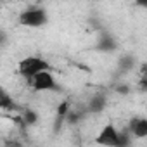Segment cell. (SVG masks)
<instances>
[{
	"mask_svg": "<svg viewBox=\"0 0 147 147\" xmlns=\"http://www.w3.org/2000/svg\"><path fill=\"white\" fill-rule=\"evenodd\" d=\"M131 138L128 130L119 131L113 123H106L95 135V144L100 147H130Z\"/></svg>",
	"mask_w": 147,
	"mask_h": 147,
	"instance_id": "cell-1",
	"label": "cell"
},
{
	"mask_svg": "<svg viewBox=\"0 0 147 147\" xmlns=\"http://www.w3.org/2000/svg\"><path fill=\"white\" fill-rule=\"evenodd\" d=\"M50 69H52V66L47 59H43L40 55H26L18 64V75L21 78H24L26 82H30L33 76L40 75L43 71H50Z\"/></svg>",
	"mask_w": 147,
	"mask_h": 147,
	"instance_id": "cell-2",
	"label": "cell"
},
{
	"mask_svg": "<svg viewBox=\"0 0 147 147\" xmlns=\"http://www.w3.org/2000/svg\"><path fill=\"white\" fill-rule=\"evenodd\" d=\"M18 23L24 28H43L49 23V12L42 5H30L19 14Z\"/></svg>",
	"mask_w": 147,
	"mask_h": 147,
	"instance_id": "cell-3",
	"label": "cell"
},
{
	"mask_svg": "<svg viewBox=\"0 0 147 147\" xmlns=\"http://www.w3.org/2000/svg\"><path fill=\"white\" fill-rule=\"evenodd\" d=\"M28 85H30L35 92H54V90L59 88V87H57V80L54 78L52 71H43V73H40V75L33 76V78L28 82Z\"/></svg>",
	"mask_w": 147,
	"mask_h": 147,
	"instance_id": "cell-4",
	"label": "cell"
},
{
	"mask_svg": "<svg viewBox=\"0 0 147 147\" xmlns=\"http://www.w3.org/2000/svg\"><path fill=\"white\" fill-rule=\"evenodd\" d=\"M126 130L133 138H147V118L145 116H133L128 121Z\"/></svg>",
	"mask_w": 147,
	"mask_h": 147,
	"instance_id": "cell-5",
	"label": "cell"
},
{
	"mask_svg": "<svg viewBox=\"0 0 147 147\" xmlns=\"http://www.w3.org/2000/svg\"><path fill=\"white\" fill-rule=\"evenodd\" d=\"M106 106H107V99L104 95H94L87 104V111L88 113H100V111H104Z\"/></svg>",
	"mask_w": 147,
	"mask_h": 147,
	"instance_id": "cell-6",
	"label": "cell"
},
{
	"mask_svg": "<svg viewBox=\"0 0 147 147\" xmlns=\"http://www.w3.org/2000/svg\"><path fill=\"white\" fill-rule=\"evenodd\" d=\"M97 47H99L100 50H104V52H111V50H114V49L118 47V43H116V40H114L109 33H106V35H102V38L99 40Z\"/></svg>",
	"mask_w": 147,
	"mask_h": 147,
	"instance_id": "cell-7",
	"label": "cell"
},
{
	"mask_svg": "<svg viewBox=\"0 0 147 147\" xmlns=\"http://www.w3.org/2000/svg\"><path fill=\"white\" fill-rule=\"evenodd\" d=\"M0 107H2V111H14L16 109L14 99L7 94L5 88H2V92H0Z\"/></svg>",
	"mask_w": 147,
	"mask_h": 147,
	"instance_id": "cell-8",
	"label": "cell"
},
{
	"mask_svg": "<svg viewBox=\"0 0 147 147\" xmlns=\"http://www.w3.org/2000/svg\"><path fill=\"white\" fill-rule=\"evenodd\" d=\"M36 119H38V116L31 111V109H26V111H23V116H21V121H23V125H35L36 123Z\"/></svg>",
	"mask_w": 147,
	"mask_h": 147,
	"instance_id": "cell-9",
	"label": "cell"
},
{
	"mask_svg": "<svg viewBox=\"0 0 147 147\" xmlns=\"http://www.w3.org/2000/svg\"><path fill=\"white\" fill-rule=\"evenodd\" d=\"M133 64H135V59L130 57V55H125V57H121V61H119V69L130 71V69L133 67Z\"/></svg>",
	"mask_w": 147,
	"mask_h": 147,
	"instance_id": "cell-10",
	"label": "cell"
},
{
	"mask_svg": "<svg viewBox=\"0 0 147 147\" xmlns=\"http://www.w3.org/2000/svg\"><path fill=\"white\" fill-rule=\"evenodd\" d=\"M116 92H118V94H125V95H126V94L130 92V88H128L126 85H119V87H116Z\"/></svg>",
	"mask_w": 147,
	"mask_h": 147,
	"instance_id": "cell-11",
	"label": "cell"
},
{
	"mask_svg": "<svg viewBox=\"0 0 147 147\" xmlns=\"http://www.w3.org/2000/svg\"><path fill=\"white\" fill-rule=\"evenodd\" d=\"M138 5H142V7H147V2H138Z\"/></svg>",
	"mask_w": 147,
	"mask_h": 147,
	"instance_id": "cell-12",
	"label": "cell"
}]
</instances>
